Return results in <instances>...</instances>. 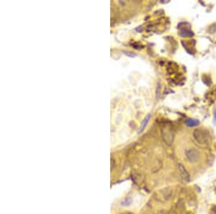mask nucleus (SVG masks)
<instances>
[{
	"label": "nucleus",
	"instance_id": "obj_5",
	"mask_svg": "<svg viewBox=\"0 0 216 214\" xmlns=\"http://www.w3.org/2000/svg\"><path fill=\"white\" fill-rule=\"evenodd\" d=\"M150 119H151V114H148V115L146 116V118H144V120H143V123L141 124V128L138 130V133H141L142 131H144V130L145 129V128L146 127L147 125H148V122H149Z\"/></svg>",
	"mask_w": 216,
	"mask_h": 214
},
{
	"label": "nucleus",
	"instance_id": "obj_2",
	"mask_svg": "<svg viewBox=\"0 0 216 214\" xmlns=\"http://www.w3.org/2000/svg\"><path fill=\"white\" fill-rule=\"evenodd\" d=\"M162 136L164 138V142L170 146L172 144L173 139H174V132L171 128H164V130L162 131Z\"/></svg>",
	"mask_w": 216,
	"mask_h": 214
},
{
	"label": "nucleus",
	"instance_id": "obj_6",
	"mask_svg": "<svg viewBox=\"0 0 216 214\" xmlns=\"http://www.w3.org/2000/svg\"><path fill=\"white\" fill-rule=\"evenodd\" d=\"M186 126H188V127H195V126H198L199 124V122L198 120L196 119H188V120L186 121Z\"/></svg>",
	"mask_w": 216,
	"mask_h": 214
},
{
	"label": "nucleus",
	"instance_id": "obj_3",
	"mask_svg": "<svg viewBox=\"0 0 216 214\" xmlns=\"http://www.w3.org/2000/svg\"><path fill=\"white\" fill-rule=\"evenodd\" d=\"M185 155L190 162H196L199 159V153L195 148H190L185 151Z\"/></svg>",
	"mask_w": 216,
	"mask_h": 214
},
{
	"label": "nucleus",
	"instance_id": "obj_4",
	"mask_svg": "<svg viewBox=\"0 0 216 214\" xmlns=\"http://www.w3.org/2000/svg\"><path fill=\"white\" fill-rule=\"evenodd\" d=\"M179 169L180 175H181V177L184 179L185 181H190V175L187 172V171L186 170V169L184 168V166L182 165L181 164H179Z\"/></svg>",
	"mask_w": 216,
	"mask_h": 214
},
{
	"label": "nucleus",
	"instance_id": "obj_7",
	"mask_svg": "<svg viewBox=\"0 0 216 214\" xmlns=\"http://www.w3.org/2000/svg\"><path fill=\"white\" fill-rule=\"evenodd\" d=\"M179 35H181V37H192L193 36L194 33L192 32L191 30H182L180 31Z\"/></svg>",
	"mask_w": 216,
	"mask_h": 214
},
{
	"label": "nucleus",
	"instance_id": "obj_8",
	"mask_svg": "<svg viewBox=\"0 0 216 214\" xmlns=\"http://www.w3.org/2000/svg\"><path fill=\"white\" fill-rule=\"evenodd\" d=\"M160 94H161V84L160 83H159L157 85V88H156V98L159 99L160 97Z\"/></svg>",
	"mask_w": 216,
	"mask_h": 214
},
{
	"label": "nucleus",
	"instance_id": "obj_9",
	"mask_svg": "<svg viewBox=\"0 0 216 214\" xmlns=\"http://www.w3.org/2000/svg\"><path fill=\"white\" fill-rule=\"evenodd\" d=\"M214 115H215V121H216V110H215V112H214Z\"/></svg>",
	"mask_w": 216,
	"mask_h": 214
},
{
	"label": "nucleus",
	"instance_id": "obj_1",
	"mask_svg": "<svg viewBox=\"0 0 216 214\" xmlns=\"http://www.w3.org/2000/svg\"><path fill=\"white\" fill-rule=\"evenodd\" d=\"M193 136L196 142L201 145H205L209 142V133L202 129H196L193 132Z\"/></svg>",
	"mask_w": 216,
	"mask_h": 214
}]
</instances>
